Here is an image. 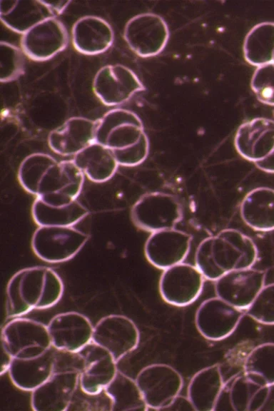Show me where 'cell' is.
Segmentation results:
<instances>
[{
  "label": "cell",
  "mask_w": 274,
  "mask_h": 411,
  "mask_svg": "<svg viewBox=\"0 0 274 411\" xmlns=\"http://www.w3.org/2000/svg\"><path fill=\"white\" fill-rule=\"evenodd\" d=\"M258 258L253 240L236 229L205 238L196 253V266L207 280H217L234 270L252 268Z\"/></svg>",
  "instance_id": "1"
},
{
  "label": "cell",
  "mask_w": 274,
  "mask_h": 411,
  "mask_svg": "<svg viewBox=\"0 0 274 411\" xmlns=\"http://www.w3.org/2000/svg\"><path fill=\"white\" fill-rule=\"evenodd\" d=\"M63 293V281L52 268L35 266L20 270L7 285V317L13 319L33 310L51 308L59 302Z\"/></svg>",
  "instance_id": "2"
},
{
  "label": "cell",
  "mask_w": 274,
  "mask_h": 411,
  "mask_svg": "<svg viewBox=\"0 0 274 411\" xmlns=\"http://www.w3.org/2000/svg\"><path fill=\"white\" fill-rule=\"evenodd\" d=\"M95 141L108 148L120 166H138L148 154L143 123L137 114L126 109H112L97 120Z\"/></svg>",
  "instance_id": "3"
},
{
  "label": "cell",
  "mask_w": 274,
  "mask_h": 411,
  "mask_svg": "<svg viewBox=\"0 0 274 411\" xmlns=\"http://www.w3.org/2000/svg\"><path fill=\"white\" fill-rule=\"evenodd\" d=\"M1 347L14 358L32 359L51 349L47 325L28 318H13L1 331Z\"/></svg>",
  "instance_id": "4"
},
{
  "label": "cell",
  "mask_w": 274,
  "mask_h": 411,
  "mask_svg": "<svg viewBox=\"0 0 274 411\" xmlns=\"http://www.w3.org/2000/svg\"><path fill=\"white\" fill-rule=\"evenodd\" d=\"M88 238L87 233L73 226H39L33 235L31 246L42 260L59 263L73 258Z\"/></svg>",
  "instance_id": "5"
},
{
  "label": "cell",
  "mask_w": 274,
  "mask_h": 411,
  "mask_svg": "<svg viewBox=\"0 0 274 411\" xmlns=\"http://www.w3.org/2000/svg\"><path fill=\"white\" fill-rule=\"evenodd\" d=\"M182 218L183 208L177 198L162 192L145 194L131 209L133 223L151 233L175 228Z\"/></svg>",
  "instance_id": "6"
},
{
  "label": "cell",
  "mask_w": 274,
  "mask_h": 411,
  "mask_svg": "<svg viewBox=\"0 0 274 411\" xmlns=\"http://www.w3.org/2000/svg\"><path fill=\"white\" fill-rule=\"evenodd\" d=\"M84 176L73 160L57 161L41 180L36 196L50 206L68 205L80 195Z\"/></svg>",
  "instance_id": "7"
},
{
  "label": "cell",
  "mask_w": 274,
  "mask_h": 411,
  "mask_svg": "<svg viewBox=\"0 0 274 411\" xmlns=\"http://www.w3.org/2000/svg\"><path fill=\"white\" fill-rule=\"evenodd\" d=\"M136 381L148 408L165 410L179 395L183 385L181 375L166 364H153L143 368Z\"/></svg>",
  "instance_id": "8"
},
{
  "label": "cell",
  "mask_w": 274,
  "mask_h": 411,
  "mask_svg": "<svg viewBox=\"0 0 274 411\" xmlns=\"http://www.w3.org/2000/svg\"><path fill=\"white\" fill-rule=\"evenodd\" d=\"M76 355L81 391L87 395H98L116 377L117 362L107 350L93 342Z\"/></svg>",
  "instance_id": "9"
},
{
  "label": "cell",
  "mask_w": 274,
  "mask_h": 411,
  "mask_svg": "<svg viewBox=\"0 0 274 411\" xmlns=\"http://www.w3.org/2000/svg\"><path fill=\"white\" fill-rule=\"evenodd\" d=\"M124 39L138 56L147 58L160 54L169 39L166 22L158 14L144 13L131 18L126 24Z\"/></svg>",
  "instance_id": "10"
},
{
  "label": "cell",
  "mask_w": 274,
  "mask_h": 411,
  "mask_svg": "<svg viewBox=\"0 0 274 411\" xmlns=\"http://www.w3.org/2000/svg\"><path fill=\"white\" fill-rule=\"evenodd\" d=\"M93 88L100 101L108 106L122 104L146 89L137 75L121 64L101 68L94 77Z\"/></svg>",
  "instance_id": "11"
},
{
  "label": "cell",
  "mask_w": 274,
  "mask_h": 411,
  "mask_svg": "<svg viewBox=\"0 0 274 411\" xmlns=\"http://www.w3.org/2000/svg\"><path fill=\"white\" fill-rule=\"evenodd\" d=\"M139 340L137 326L131 319L124 315L105 316L93 328L92 342L107 350L117 362L133 351Z\"/></svg>",
  "instance_id": "12"
},
{
  "label": "cell",
  "mask_w": 274,
  "mask_h": 411,
  "mask_svg": "<svg viewBox=\"0 0 274 411\" xmlns=\"http://www.w3.org/2000/svg\"><path fill=\"white\" fill-rule=\"evenodd\" d=\"M204 276L195 265L181 263L164 270L159 282L162 298L168 303L183 307L201 295Z\"/></svg>",
  "instance_id": "13"
},
{
  "label": "cell",
  "mask_w": 274,
  "mask_h": 411,
  "mask_svg": "<svg viewBox=\"0 0 274 411\" xmlns=\"http://www.w3.org/2000/svg\"><path fill=\"white\" fill-rule=\"evenodd\" d=\"M243 310L219 297L203 301L196 314L199 333L210 340H221L230 336L238 327Z\"/></svg>",
  "instance_id": "14"
},
{
  "label": "cell",
  "mask_w": 274,
  "mask_h": 411,
  "mask_svg": "<svg viewBox=\"0 0 274 411\" xmlns=\"http://www.w3.org/2000/svg\"><path fill=\"white\" fill-rule=\"evenodd\" d=\"M265 272L252 268L234 270L215 280L218 297L240 309L247 310L265 286Z\"/></svg>",
  "instance_id": "15"
},
{
  "label": "cell",
  "mask_w": 274,
  "mask_h": 411,
  "mask_svg": "<svg viewBox=\"0 0 274 411\" xmlns=\"http://www.w3.org/2000/svg\"><path fill=\"white\" fill-rule=\"evenodd\" d=\"M47 327L52 347L59 351L76 354L93 340L94 327L87 317L79 313L58 314Z\"/></svg>",
  "instance_id": "16"
},
{
  "label": "cell",
  "mask_w": 274,
  "mask_h": 411,
  "mask_svg": "<svg viewBox=\"0 0 274 411\" xmlns=\"http://www.w3.org/2000/svg\"><path fill=\"white\" fill-rule=\"evenodd\" d=\"M68 36L64 24L56 17L47 19L23 34V52L37 61L49 60L67 46Z\"/></svg>",
  "instance_id": "17"
},
{
  "label": "cell",
  "mask_w": 274,
  "mask_h": 411,
  "mask_svg": "<svg viewBox=\"0 0 274 411\" xmlns=\"http://www.w3.org/2000/svg\"><path fill=\"white\" fill-rule=\"evenodd\" d=\"M78 385V370L55 372L47 381L31 392V406L35 411L67 410Z\"/></svg>",
  "instance_id": "18"
},
{
  "label": "cell",
  "mask_w": 274,
  "mask_h": 411,
  "mask_svg": "<svg viewBox=\"0 0 274 411\" xmlns=\"http://www.w3.org/2000/svg\"><path fill=\"white\" fill-rule=\"evenodd\" d=\"M192 237L176 228L151 233L145 244L147 260L155 267L166 270L186 258Z\"/></svg>",
  "instance_id": "19"
},
{
  "label": "cell",
  "mask_w": 274,
  "mask_h": 411,
  "mask_svg": "<svg viewBox=\"0 0 274 411\" xmlns=\"http://www.w3.org/2000/svg\"><path fill=\"white\" fill-rule=\"evenodd\" d=\"M235 146L242 157L254 163L265 159L274 149V121L255 118L245 122L237 130Z\"/></svg>",
  "instance_id": "20"
},
{
  "label": "cell",
  "mask_w": 274,
  "mask_h": 411,
  "mask_svg": "<svg viewBox=\"0 0 274 411\" xmlns=\"http://www.w3.org/2000/svg\"><path fill=\"white\" fill-rule=\"evenodd\" d=\"M97 121L72 117L49 135V147L63 156H76L95 142Z\"/></svg>",
  "instance_id": "21"
},
{
  "label": "cell",
  "mask_w": 274,
  "mask_h": 411,
  "mask_svg": "<svg viewBox=\"0 0 274 411\" xmlns=\"http://www.w3.org/2000/svg\"><path fill=\"white\" fill-rule=\"evenodd\" d=\"M113 40L112 27L106 20L98 16H83L72 28L73 47L86 55L105 52L112 46Z\"/></svg>",
  "instance_id": "22"
},
{
  "label": "cell",
  "mask_w": 274,
  "mask_h": 411,
  "mask_svg": "<svg viewBox=\"0 0 274 411\" xmlns=\"http://www.w3.org/2000/svg\"><path fill=\"white\" fill-rule=\"evenodd\" d=\"M56 361L55 355L50 349L36 358H14L8 372L17 388L32 392L53 375Z\"/></svg>",
  "instance_id": "23"
},
{
  "label": "cell",
  "mask_w": 274,
  "mask_h": 411,
  "mask_svg": "<svg viewBox=\"0 0 274 411\" xmlns=\"http://www.w3.org/2000/svg\"><path fill=\"white\" fill-rule=\"evenodd\" d=\"M1 20L9 29L24 34L40 22L55 17L44 1H1Z\"/></svg>",
  "instance_id": "24"
},
{
  "label": "cell",
  "mask_w": 274,
  "mask_h": 411,
  "mask_svg": "<svg viewBox=\"0 0 274 411\" xmlns=\"http://www.w3.org/2000/svg\"><path fill=\"white\" fill-rule=\"evenodd\" d=\"M223 385L219 365L205 367L195 374L188 387V397L195 410H215Z\"/></svg>",
  "instance_id": "25"
},
{
  "label": "cell",
  "mask_w": 274,
  "mask_h": 411,
  "mask_svg": "<svg viewBox=\"0 0 274 411\" xmlns=\"http://www.w3.org/2000/svg\"><path fill=\"white\" fill-rule=\"evenodd\" d=\"M243 221L258 231L274 230V189L256 188L244 197L240 205Z\"/></svg>",
  "instance_id": "26"
},
{
  "label": "cell",
  "mask_w": 274,
  "mask_h": 411,
  "mask_svg": "<svg viewBox=\"0 0 274 411\" xmlns=\"http://www.w3.org/2000/svg\"><path fill=\"white\" fill-rule=\"evenodd\" d=\"M73 161L88 179L96 183L111 179L119 165L113 152L96 141L74 156Z\"/></svg>",
  "instance_id": "27"
},
{
  "label": "cell",
  "mask_w": 274,
  "mask_h": 411,
  "mask_svg": "<svg viewBox=\"0 0 274 411\" xmlns=\"http://www.w3.org/2000/svg\"><path fill=\"white\" fill-rule=\"evenodd\" d=\"M88 213L77 200L66 206H53L37 197L32 206L33 218L39 226H73Z\"/></svg>",
  "instance_id": "28"
},
{
  "label": "cell",
  "mask_w": 274,
  "mask_h": 411,
  "mask_svg": "<svg viewBox=\"0 0 274 411\" xmlns=\"http://www.w3.org/2000/svg\"><path fill=\"white\" fill-rule=\"evenodd\" d=\"M243 53L246 61L257 67L274 63V23L253 26L245 38Z\"/></svg>",
  "instance_id": "29"
},
{
  "label": "cell",
  "mask_w": 274,
  "mask_h": 411,
  "mask_svg": "<svg viewBox=\"0 0 274 411\" xmlns=\"http://www.w3.org/2000/svg\"><path fill=\"white\" fill-rule=\"evenodd\" d=\"M111 401V410L144 411L148 408L136 380L118 371L103 391Z\"/></svg>",
  "instance_id": "30"
},
{
  "label": "cell",
  "mask_w": 274,
  "mask_h": 411,
  "mask_svg": "<svg viewBox=\"0 0 274 411\" xmlns=\"http://www.w3.org/2000/svg\"><path fill=\"white\" fill-rule=\"evenodd\" d=\"M244 372L261 386L274 384V343L253 348L245 360Z\"/></svg>",
  "instance_id": "31"
},
{
  "label": "cell",
  "mask_w": 274,
  "mask_h": 411,
  "mask_svg": "<svg viewBox=\"0 0 274 411\" xmlns=\"http://www.w3.org/2000/svg\"><path fill=\"white\" fill-rule=\"evenodd\" d=\"M57 161L51 156L36 153L27 156L21 163L18 178L22 187L36 196L39 185L47 170Z\"/></svg>",
  "instance_id": "32"
},
{
  "label": "cell",
  "mask_w": 274,
  "mask_h": 411,
  "mask_svg": "<svg viewBox=\"0 0 274 411\" xmlns=\"http://www.w3.org/2000/svg\"><path fill=\"white\" fill-rule=\"evenodd\" d=\"M24 56L22 51L6 41L0 44V78L9 82L18 78L24 71Z\"/></svg>",
  "instance_id": "33"
},
{
  "label": "cell",
  "mask_w": 274,
  "mask_h": 411,
  "mask_svg": "<svg viewBox=\"0 0 274 411\" xmlns=\"http://www.w3.org/2000/svg\"><path fill=\"white\" fill-rule=\"evenodd\" d=\"M260 387V385L245 372L237 376L228 390L232 409L235 411H248L249 402Z\"/></svg>",
  "instance_id": "34"
},
{
  "label": "cell",
  "mask_w": 274,
  "mask_h": 411,
  "mask_svg": "<svg viewBox=\"0 0 274 411\" xmlns=\"http://www.w3.org/2000/svg\"><path fill=\"white\" fill-rule=\"evenodd\" d=\"M246 313L258 323L274 325V283L262 288Z\"/></svg>",
  "instance_id": "35"
},
{
  "label": "cell",
  "mask_w": 274,
  "mask_h": 411,
  "mask_svg": "<svg viewBox=\"0 0 274 411\" xmlns=\"http://www.w3.org/2000/svg\"><path fill=\"white\" fill-rule=\"evenodd\" d=\"M251 88L261 103L274 106V63L257 67L251 79Z\"/></svg>",
  "instance_id": "36"
},
{
  "label": "cell",
  "mask_w": 274,
  "mask_h": 411,
  "mask_svg": "<svg viewBox=\"0 0 274 411\" xmlns=\"http://www.w3.org/2000/svg\"><path fill=\"white\" fill-rule=\"evenodd\" d=\"M248 411H274V384L258 388L249 402Z\"/></svg>",
  "instance_id": "37"
},
{
  "label": "cell",
  "mask_w": 274,
  "mask_h": 411,
  "mask_svg": "<svg viewBox=\"0 0 274 411\" xmlns=\"http://www.w3.org/2000/svg\"><path fill=\"white\" fill-rule=\"evenodd\" d=\"M164 410L193 411L196 410L188 397L178 395Z\"/></svg>",
  "instance_id": "38"
},
{
  "label": "cell",
  "mask_w": 274,
  "mask_h": 411,
  "mask_svg": "<svg viewBox=\"0 0 274 411\" xmlns=\"http://www.w3.org/2000/svg\"><path fill=\"white\" fill-rule=\"evenodd\" d=\"M255 164L263 171L274 173V149L268 157Z\"/></svg>",
  "instance_id": "39"
},
{
  "label": "cell",
  "mask_w": 274,
  "mask_h": 411,
  "mask_svg": "<svg viewBox=\"0 0 274 411\" xmlns=\"http://www.w3.org/2000/svg\"><path fill=\"white\" fill-rule=\"evenodd\" d=\"M46 4L56 17V16L62 14L64 11L68 7L71 1H45Z\"/></svg>",
  "instance_id": "40"
},
{
  "label": "cell",
  "mask_w": 274,
  "mask_h": 411,
  "mask_svg": "<svg viewBox=\"0 0 274 411\" xmlns=\"http://www.w3.org/2000/svg\"><path fill=\"white\" fill-rule=\"evenodd\" d=\"M2 348V361H1V375H4L6 372H9L11 364L14 357L10 355V353L6 350L4 348Z\"/></svg>",
  "instance_id": "41"
}]
</instances>
